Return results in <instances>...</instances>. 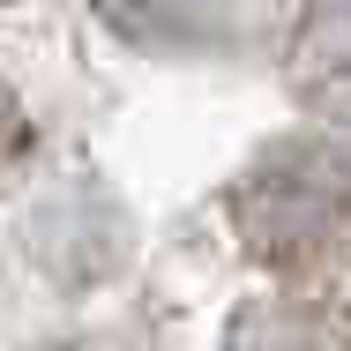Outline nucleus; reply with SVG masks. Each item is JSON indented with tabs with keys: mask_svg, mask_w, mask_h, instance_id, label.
Wrapping results in <instances>:
<instances>
[{
	"mask_svg": "<svg viewBox=\"0 0 351 351\" xmlns=\"http://www.w3.org/2000/svg\"><path fill=\"white\" fill-rule=\"evenodd\" d=\"M105 15L128 30H187V0H105Z\"/></svg>",
	"mask_w": 351,
	"mask_h": 351,
	"instance_id": "obj_1",
	"label": "nucleus"
}]
</instances>
